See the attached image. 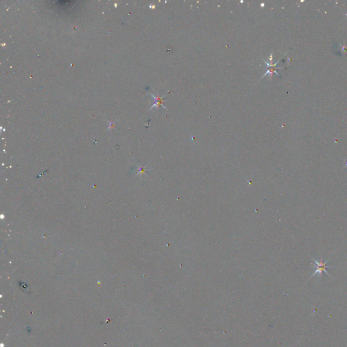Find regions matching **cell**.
I'll return each mask as SVG.
<instances>
[{
	"label": "cell",
	"mask_w": 347,
	"mask_h": 347,
	"mask_svg": "<svg viewBox=\"0 0 347 347\" xmlns=\"http://www.w3.org/2000/svg\"><path fill=\"white\" fill-rule=\"evenodd\" d=\"M311 258H312V260H313L314 261L315 264L313 265V267H314V268H316V270L315 271L313 275H312L311 276L310 278H311L312 277H313L314 275H315L317 273H319V275H320V276H321V277H322V273H323V272L327 274V275H328L329 276H330V275H329V274L328 273V271L326 270V269H328V268H332V267H333L332 266H328V265H327V263L329 262V259H328V260H326L325 262H323L322 258H321L320 262H318L317 260H315L314 258H313V257H311Z\"/></svg>",
	"instance_id": "cell-1"
},
{
	"label": "cell",
	"mask_w": 347,
	"mask_h": 347,
	"mask_svg": "<svg viewBox=\"0 0 347 347\" xmlns=\"http://www.w3.org/2000/svg\"><path fill=\"white\" fill-rule=\"evenodd\" d=\"M168 92H166L165 94H164V95L162 96V97H160L159 94H158L157 96H155L154 94H151V96H152L153 99H154V104H153V105L151 107L150 110L152 109L153 108L155 107H157V108H159L160 106H162V107H164V109L168 110L167 108H166V107L164 105V103H163V98H164V97H165V96L168 94Z\"/></svg>",
	"instance_id": "cell-2"
}]
</instances>
